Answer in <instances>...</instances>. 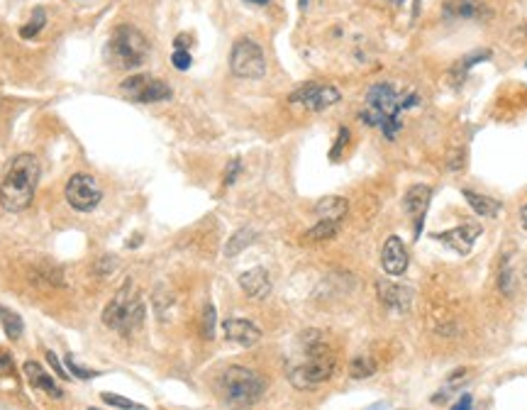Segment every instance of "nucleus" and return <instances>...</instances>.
I'll return each mask as SVG.
<instances>
[{
    "label": "nucleus",
    "instance_id": "f257e3e1",
    "mask_svg": "<svg viewBox=\"0 0 527 410\" xmlns=\"http://www.w3.org/2000/svg\"><path fill=\"white\" fill-rule=\"evenodd\" d=\"M418 105V93H398L393 83H374L366 90L364 108H361L359 117L369 127H379L386 140H396L401 132L403 122L401 113L415 108Z\"/></svg>",
    "mask_w": 527,
    "mask_h": 410
},
{
    "label": "nucleus",
    "instance_id": "f03ea898",
    "mask_svg": "<svg viewBox=\"0 0 527 410\" xmlns=\"http://www.w3.org/2000/svg\"><path fill=\"white\" fill-rule=\"evenodd\" d=\"M40 181V162L32 154H18L0 183V205L10 212L30 207Z\"/></svg>",
    "mask_w": 527,
    "mask_h": 410
},
{
    "label": "nucleus",
    "instance_id": "7ed1b4c3",
    "mask_svg": "<svg viewBox=\"0 0 527 410\" xmlns=\"http://www.w3.org/2000/svg\"><path fill=\"white\" fill-rule=\"evenodd\" d=\"M217 391L225 406L232 410L252 408L264 396V379L247 366H227L217 376Z\"/></svg>",
    "mask_w": 527,
    "mask_h": 410
},
{
    "label": "nucleus",
    "instance_id": "20e7f679",
    "mask_svg": "<svg viewBox=\"0 0 527 410\" xmlns=\"http://www.w3.org/2000/svg\"><path fill=\"white\" fill-rule=\"evenodd\" d=\"M103 322L105 327L117 330L125 337H130L135 330L142 327V322H145V303H142L132 279H127L125 286L110 298V303L103 310Z\"/></svg>",
    "mask_w": 527,
    "mask_h": 410
},
{
    "label": "nucleus",
    "instance_id": "39448f33",
    "mask_svg": "<svg viewBox=\"0 0 527 410\" xmlns=\"http://www.w3.org/2000/svg\"><path fill=\"white\" fill-rule=\"evenodd\" d=\"M305 349H308V359L289 366V381L298 391H310V388L329 381V376L337 369L334 354L325 342H308Z\"/></svg>",
    "mask_w": 527,
    "mask_h": 410
},
{
    "label": "nucleus",
    "instance_id": "423d86ee",
    "mask_svg": "<svg viewBox=\"0 0 527 410\" xmlns=\"http://www.w3.org/2000/svg\"><path fill=\"white\" fill-rule=\"evenodd\" d=\"M147 56H149V42L140 30L132 28V25L115 28L113 37L108 42V49H105V59L115 68H122V71L140 68L147 61Z\"/></svg>",
    "mask_w": 527,
    "mask_h": 410
},
{
    "label": "nucleus",
    "instance_id": "0eeeda50",
    "mask_svg": "<svg viewBox=\"0 0 527 410\" xmlns=\"http://www.w3.org/2000/svg\"><path fill=\"white\" fill-rule=\"evenodd\" d=\"M230 68L237 78H262L266 73L264 49L249 37H242L232 44Z\"/></svg>",
    "mask_w": 527,
    "mask_h": 410
},
{
    "label": "nucleus",
    "instance_id": "6e6552de",
    "mask_svg": "<svg viewBox=\"0 0 527 410\" xmlns=\"http://www.w3.org/2000/svg\"><path fill=\"white\" fill-rule=\"evenodd\" d=\"M120 90L135 103H159V100L171 98V88L149 73H132L120 83Z\"/></svg>",
    "mask_w": 527,
    "mask_h": 410
},
{
    "label": "nucleus",
    "instance_id": "1a4fd4ad",
    "mask_svg": "<svg viewBox=\"0 0 527 410\" xmlns=\"http://www.w3.org/2000/svg\"><path fill=\"white\" fill-rule=\"evenodd\" d=\"M103 198V191H100L98 181L88 174H73L66 183V200L73 210L78 212H90L95 210Z\"/></svg>",
    "mask_w": 527,
    "mask_h": 410
},
{
    "label": "nucleus",
    "instance_id": "9d476101",
    "mask_svg": "<svg viewBox=\"0 0 527 410\" xmlns=\"http://www.w3.org/2000/svg\"><path fill=\"white\" fill-rule=\"evenodd\" d=\"M342 98L339 90L334 86H322V83H305V86L296 88L289 95L291 103L303 105L305 110H313V113H320V110L334 105L337 100Z\"/></svg>",
    "mask_w": 527,
    "mask_h": 410
},
{
    "label": "nucleus",
    "instance_id": "9b49d317",
    "mask_svg": "<svg viewBox=\"0 0 527 410\" xmlns=\"http://www.w3.org/2000/svg\"><path fill=\"white\" fill-rule=\"evenodd\" d=\"M430 200H432V188L425 183H418L413 188H408L406 198H403V205H406V212L413 217V225H415V239L420 237L425 225V215H428V207Z\"/></svg>",
    "mask_w": 527,
    "mask_h": 410
},
{
    "label": "nucleus",
    "instance_id": "f8f14e48",
    "mask_svg": "<svg viewBox=\"0 0 527 410\" xmlns=\"http://www.w3.org/2000/svg\"><path fill=\"white\" fill-rule=\"evenodd\" d=\"M381 264L388 276H403L408 271L410 257L401 237H388L381 249Z\"/></svg>",
    "mask_w": 527,
    "mask_h": 410
},
{
    "label": "nucleus",
    "instance_id": "ddd939ff",
    "mask_svg": "<svg viewBox=\"0 0 527 410\" xmlns=\"http://www.w3.org/2000/svg\"><path fill=\"white\" fill-rule=\"evenodd\" d=\"M478 234H481V225H476V222H466V225H456L447 232H437L435 234V239L449 244V247L456 249L459 254H468L473 247V242L478 239Z\"/></svg>",
    "mask_w": 527,
    "mask_h": 410
},
{
    "label": "nucleus",
    "instance_id": "4468645a",
    "mask_svg": "<svg viewBox=\"0 0 527 410\" xmlns=\"http://www.w3.org/2000/svg\"><path fill=\"white\" fill-rule=\"evenodd\" d=\"M379 298L381 303L393 313H406L413 306V289L403 284H391V281H379Z\"/></svg>",
    "mask_w": 527,
    "mask_h": 410
},
{
    "label": "nucleus",
    "instance_id": "2eb2a0df",
    "mask_svg": "<svg viewBox=\"0 0 527 410\" xmlns=\"http://www.w3.org/2000/svg\"><path fill=\"white\" fill-rule=\"evenodd\" d=\"M222 332L230 342H237L242 347H254V344L262 339V330L257 327L252 320H244V318H232V320L222 322Z\"/></svg>",
    "mask_w": 527,
    "mask_h": 410
},
{
    "label": "nucleus",
    "instance_id": "dca6fc26",
    "mask_svg": "<svg viewBox=\"0 0 527 410\" xmlns=\"http://www.w3.org/2000/svg\"><path fill=\"white\" fill-rule=\"evenodd\" d=\"M444 18H456V20H481L488 18L491 10L483 0H449L444 3Z\"/></svg>",
    "mask_w": 527,
    "mask_h": 410
},
{
    "label": "nucleus",
    "instance_id": "f3484780",
    "mask_svg": "<svg viewBox=\"0 0 527 410\" xmlns=\"http://www.w3.org/2000/svg\"><path fill=\"white\" fill-rule=\"evenodd\" d=\"M239 289L247 293L249 298H254V301H264L271 293V279H269V274H266V269L257 266V269L244 271V274L239 276Z\"/></svg>",
    "mask_w": 527,
    "mask_h": 410
},
{
    "label": "nucleus",
    "instance_id": "a211bd4d",
    "mask_svg": "<svg viewBox=\"0 0 527 410\" xmlns=\"http://www.w3.org/2000/svg\"><path fill=\"white\" fill-rule=\"evenodd\" d=\"M25 374H28V379L35 388H42V391L49 393V396H54V398H63V391L56 386V381L52 379V376L47 374L37 361H32V359L25 361Z\"/></svg>",
    "mask_w": 527,
    "mask_h": 410
},
{
    "label": "nucleus",
    "instance_id": "6ab92c4d",
    "mask_svg": "<svg viewBox=\"0 0 527 410\" xmlns=\"http://www.w3.org/2000/svg\"><path fill=\"white\" fill-rule=\"evenodd\" d=\"M315 212L320 220L339 222L349 212V203H347V198H342V195H327V198H320L315 203Z\"/></svg>",
    "mask_w": 527,
    "mask_h": 410
},
{
    "label": "nucleus",
    "instance_id": "aec40b11",
    "mask_svg": "<svg viewBox=\"0 0 527 410\" xmlns=\"http://www.w3.org/2000/svg\"><path fill=\"white\" fill-rule=\"evenodd\" d=\"M461 195H464L466 203L471 205V210H473V212H478V215H483V217L498 215V210H500V203H498V200L488 198V195L476 193V191H468V188L461 191Z\"/></svg>",
    "mask_w": 527,
    "mask_h": 410
},
{
    "label": "nucleus",
    "instance_id": "412c9836",
    "mask_svg": "<svg viewBox=\"0 0 527 410\" xmlns=\"http://www.w3.org/2000/svg\"><path fill=\"white\" fill-rule=\"evenodd\" d=\"M339 230V222H332V220H320L315 227H310L308 232H303L301 242L303 244H320V242H327V239H332L334 234Z\"/></svg>",
    "mask_w": 527,
    "mask_h": 410
},
{
    "label": "nucleus",
    "instance_id": "4be33fe9",
    "mask_svg": "<svg viewBox=\"0 0 527 410\" xmlns=\"http://www.w3.org/2000/svg\"><path fill=\"white\" fill-rule=\"evenodd\" d=\"M257 239V232L252 230V227H242V230H237L230 237V242H227L225 247V257H237L239 252H244V249L249 247V244Z\"/></svg>",
    "mask_w": 527,
    "mask_h": 410
},
{
    "label": "nucleus",
    "instance_id": "5701e85b",
    "mask_svg": "<svg viewBox=\"0 0 527 410\" xmlns=\"http://www.w3.org/2000/svg\"><path fill=\"white\" fill-rule=\"evenodd\" d=\"M0 325H3L5 334H8L10 339H20V337H23V330H25L23 318H20L15 310H10V308L0 306Z\"/></svg>",
    "mask_w": 527,
    "mask_h": 410
},
{
    "label": "nucleus",
    "instance_id": "b1692460",
    "mask_svg": "<svg viewBox=\"0 0 527 410\" xmlns=\"http://www.w3.org/2000/svg\"><path fill=\"white\" fill-rule=\"evenodd\" d=\"M44 25H47L44 8H35V15H32V20H30L28 25H23V28H20V37H23V40H32V37L40 35Z\"/></svg>",
    "mask_w": 527,
    "mask_h": 410
},
{
    "label": "nucleus",
    "instance_id": "393cba45",
    "mask_svg": "<svg viewBox=\"0 0 527 410\" xmlns=\"http://www.w3.org/2000/svg\"><path fill=\"white\" fill-rule=\"evenodd\" d=\"M374 371H376V361L369 359V356H359V359H354L349 364L351 379H366V376H371Z\"/></svg>",
    "mask_w": 527,
    "mask_h": 410
},
{
    "label": "nucleus",
    "instance_id": "a878e982",
    "mask_svg": "<svg viewBox=\"0 0 527 410\" xmlns=\"http://www.w3.org/2000/svg\"><path fill=\"white\" fill-rule=\"evenodd\" d=\"M215 325H217L215 306H212V303H207V306L203 308V318H200V327H203V337L205 339L215 337Z\"/></svg>",
    "mask_w": 527,
    "mask_h": 410
},
{
    "label": "nucleus",
    "instance_id": "bb28decb",
    "mask_svg": "<svg viewBox=\"0 0 527 410\" xmlns=\"http://www.w3.org/2000/svg\"><path fill=\"white\" fill-rule=\"evenodd\" d=\"M100 398H103L108 406H113V408H122V410H145V406H140V403H135V401H130V398H125V396H117V393H110V391H103L100 393Z\"/></svg>",
    "mask_w": 527,
    "mask_h": 410
},
{
    "label": "nucleus",
    "instance_id": "cd10ccee",
    "mask_svg": "<svg viewBox=\"0 0 527 410\" xmlns=\"http://www.w3.org/2000/svg\"><path fill=\"white\" fill-rule=\"evenodd\" d=\"M349 130L347 127H339V135H337V140H334V145H332V149H329V159L332 162H339V157H342V152L347 149V145H349Z\"/></svg>",
    "mask_w": 527,
    "mask_h": 410
},
{
    "label": "nucleus",
    "instance_id": "c85d7f7f",
    "mask_svg": "<svg viewBox=\"0 0 527 410\" xmlns=\"http://www.w3.org/2000/svg\"><path fill=\"white\" fill-rule=\"evenodd\" d=\"M66 369L71 371V374L76 376L78 381H88V379H93V376H98V371L83 369V366H78L76 361H73V356H66Z\"/></svg>",
    "mask_w": 527,
    "mask_h": 410
},
{
    "label": "nucleus",
    "instance_id": "c756f323",
    "mask_svg": "<svg viewBox=\"0 0 527 410\" xmlns=\"http://www.w3.org/2000/svg\"><path fill=\"white\" fill-rule=\"evenodd\" d=\"M171 64L178 68V71H188L190 64H193V56H190L188 49H176L171 54Z\"/></svg>",
    "mask_w": 527,
    "mask_h": 410
},
{
    "label": "nucleus",
    "instance_id": "7c9ffc66",
    "mask_svg": "<svg viewBox=\"0 0 527 410\" xmlns=\"http://www.w3.org/2000/svg\"><path fill=\"white\" fill-rule=\"evenodd\" d=\"M47 361H49V364H52V369L56 371V376H59V379H61V381H66V379H68V374H66V371H63L61 361H59V356L54 354V351H47Z\"/></svg>",
    "mask_w": 527,
    "mask_h": 410
},
{
    "label": "nucleus",
    "instance_id": "2f4dec72",
    "mask_svg": "<svg viewBox=\"0 0 527 410\" xmlns=\"http://www.w3.org/2000/svg\"><path fill=\"white\" fill-rule=\"evenodd\" d=\"M13 356L8 354L5 349H0V376H8V374H13Z\"/></svg>",
    "mask_w": 527,
    "mask_h": 410
},
{
    "label": "nucleus",
    "instance_id": "473e14b6",
    "mask_svg": "<svg viewBox=\"0 0 527 410\" xmlns=\"http://www.w3.org/2000/svg\"><path fill=\"white\" fill-rule=\"evenodd\" d=\"M239 169H242V162L239 159H232L230 164H227V174H225V186H232L234 179H237Z\"/></svg>",
    "mask_w": 527,
    "mask_h": 410
},
{
    "label": "nucleus",
    "instance_id": "72a5a7b5",
    "mask_svg": "<svg viewBox=\"0 0 527 410\" xmlns=\"http://www.w3.org/2000/svg\"><path fill=\"white\" fill-rule=\"evenodd\" d=\"M473 408V398L471 396H461L459 401L452 406V410H471Z\"/></svg>",
    "mask_w": 527,
    "mask_h": 410
},
{
    "label": "nucleus",
    "instance_id": "f704fd0d",
    "mask_svg": "<svg viewBox=\"0 0 527 410\" xmlns=\"http://www.w3.org/2000/svg\"><path fill=\"white\" fill-rule=\"evenodd\" d=\"M190 44V37L188 35H181V37H176V42H174V47L176 49H186V47Z\"/></svg>",
    "mask_w": 527,
    "mask_h": 410
},
{
    "label": "nucleus",
    "instance_id": "c9c22d12",
    "mask_svg": "<svg viewBox=\"0 0 527 410\" xmlns=\"http://www.w3.org/2000/svg\"><path fill=\"white\" fill-rule=\"evenodd\" d=\"M520 222H523V230L527 232V205H523V210H520Z\"/></svg>",
    "mask_w": 527,
    "mask_h": 410
},
{
    "label": "nucleus",
    "instance_id": "e433bc0d",
    "mask_svg": "<svg viewBox=\"0 0 527 410\" xmlns=\"http://www.w3.org/2000/svg\"><path fill=\"white\" fill-rule=\"evenodd\" d=\"M244 3H249V5H269L271 0H244Z\"/></svg>",
    "mask_w": 527,
    "mask_h": 410
},
{
    "label": "nucleus",
    "instance_id": "4c0bfd02",
    "mask_svg": "<svg viewBox=\"0 0 527 410\" xmlns=\"http://www.w3.org/2000/svg\"><path fill=\"white\" fill-rule=\"evenodd\" d=\"M393 3H396V5H401V3H403V0H393Z\"/></svg>",
    "mask_w": 527,
    "mask_h": 410
},
{
    "label": "nucleus",
    "instance_id": "58836bf2",
    "mask_svg": "<svg viewBox=\"0 0 527 410\" xmlns=\"http://www.w3.org/2000/svg\"><path fill=\"white\" fill-rule=\"evenodd\" d=\"M88 410H100V408H88Z\"/></svg>",
    "mask_w": 527,
    "mask_h": 410
}]
</instances>
